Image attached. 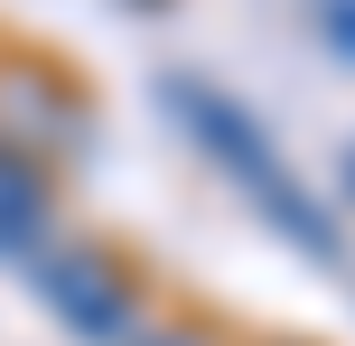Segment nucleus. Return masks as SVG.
Segmentation results:
<instances>
[{"label":"nucleus","mask_w":355,"mask_h":346,"mask_svg":"<svg viewBox=\"0 0 355 346\" xmlns=\"http://www.w3.org/2000/svg\"><path fill=\"white\" fill-rule=\"evenodd\" d=\"M234 346H318V337H234Z\"/></svg>","instance_id":"8"},{"label":"nucleus","mask_w":355,"mask_h":346,"mask_svg":"<svg viewBox=\"0 0 355 346\" xmlns=\"http://www.w3.org/2000/svg\"><path fill=\"white\" fill-rule=\"evenodd\" d=\"M94 112H85V75L56 66L47 47H0V141L19 159L56 168L66 150H85Z\"/></svg>","instance_id":"3"},{"label":"nucleus","mask_w":355,"mask_h":346,"mask_svg":"<svg viewBox=\"0 0 355 346\" xmlns=\"http://www.w3.org/2000/svg\"><path fill=\"white\" fill-rule=\"evenodd\" d=\"M337 187H346V206H355V141H346V159H337Z\"/></svg>","instance_id":"7"},{"label":"nucleus","mask_w":355,"mask_h":346,"mask_svg":"<svg viewBox=\"0 0 355 346\" xmlns=\"http://www.w3.org/2000/svg\"><path fill=\"white\" fill-rule=\"evenodd\" d=\"M309 28H318V47L355 66V0H309Z\"/></svg>","instance_id":"6"},{"label":"nucleus","mask_w":355,"mask_h":346,"mask_svg":"<svg viewBox=\"0 0 355 346\" xmlns=\"http://www.w3.org/2000/svg\"><path fill=\"white\" fill-rule=\"evenodd\" d=\"M122 10H168V0H122Z\"/></svg>","instance_id":"9"},{"label":"nucleus","mask_w":355,"mask_h":346,"mask_svg":"<svg viewBox=\"0 0 355 346\" xmlns=\"http://www.w3.org/2000/svg\"><path fill=\"white\" fill-rule=\"evenodd\" d=\"M47 243H56V168L19 159V150L0 141V262L28 272Z\"/></svg>","instance_id":"4"},{"label":"nucleus","mask_w":355,"mask_h":346,"mask_svg":"<svg viewBox=\"0 0 355 346\" xmlns=\"http://www.w3.org/2000/svg\"><path fill=\"white\" fill-rule=\"evenodd\" d=\"M159 112L187 131L196 159H206V168H215V178H225V187H234V197H243L300 262L346 272V225H337V206H327L318 187L281 159V141L262 131V112H252L243 94H225L215 75H196V66H168V75H159Z\"/></svg>","instance_id":"1"},{"label":"nucleus","mask_w":355,"mask_h":346,"mask_svg":"<svg viewBox=\"0 0 355 346\" xmlns=\"http://www.w3.org/2000/svg\"><path fill=\"white\" fill-rule=\"evenodd\" d=\"M28 291H37V309L75 346H131L141 318L159 309L150 281H141V262H131L122 243H103V234H56L47 253L28 262Z\"/></svg>","instance_id":"2"},{"label":"nucleus","mask_w":355,"mask_h":346,"mask_svg":"<svg viewBox=\"0 0 355 346\" xmlns=\"http://www.w3.org/2000/svg\"><path fill=\"white\" fill-rule=\"evenodd\" d=\"M131 346H234V337L215 328V318H196V309H150Z\"/></svg>","instance_id":"5"}]
</instances>
